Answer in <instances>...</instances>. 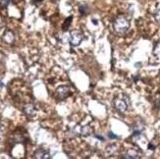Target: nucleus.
<instances>
[{
    "mask_svg": "<svg viewBox=\"0 0 160 159\" xmlns=\"http://www.w3.org/2000/svg\"><path fill=\"white\" fill-rule=\"evenodd\" d=\"M114 31L119 33V34H124L125 32H126L129 27H130V22L129 20L124 17V16H118L116 18V20L114 21Z\"/></svg>",
    "mask_w": 160,
    "mask_h": 159,
    "instance_id": "obj_1",
    "label": "nucleus"
},
{
    "mask_svg": "<svg viewBox=\"0 0 160 159\" xmlns=\"http://www.w3.org/2000/svg\"><path fill=\"white\" fill-rule=\"evenodd\" d=\"M114 105L118 111L125 112L130 105V99L126 94H123L121 97H116L114 99Z\"/></svg>",
    "mask_w": 160,
    "mask_h": 159,
    "instance_id": "obj_2",
    "label": "nucleus"
},
{
    "mask_svg": "<svg viewBox=\"0 0 160 159\" xmlns=\"http://www.w3.org/2000/svg\"><path fill=\"white\" fill-rule=\"evenodd\" d=\"M83 39V36L82 33L80 32L79 31H73L71 32L70 33V39H69V41H70V43L72 46H78L81 44V42L82 41Z\"/></svg>",
    "mask_w": 160,
    "mask_h": 159,
    "instance_id": "obj_3",
    "label": "nucleus"
},
{
    "mask_svg": "<svg viewBox=\"0 0 160 159\" xmlns=\"http://www.w3.org/2000/svg\"><path fill=\"white\" fill-rule=\"evenodd\" d=\"M55 94H56V97L59 100H63L65 99L67 96L69 95V88L65 86H61L59 87L56 92H55Z\"/></svg>",
    "mask_w": 160,
    "mask_h": 159,
    "instance_id": "obj_4",
    "label": "nucleus"
},
{
    "mask_svg": "<svg viewBox=\"0 0 160 159\" xmlns=\"http://www.w3.org/2000/svg\"><path fill=\"white\" fill-rule=\"evenodd\" d=\"M33 158H38V159H48L50 158V154L47 150L40 148L37 150L33 154Z\"/></svg>",
    "mask_w": 160,
    "mask_h": 159,
    "instance_id": "obj_5",
    "label": "nucleus"
},
{
    "mask_svg": "<svg viewBox=\"0 0 160 159\" xmlns=\"http://www.w3.org/2000/svg\"><path fill=\"white\" fill-rule=\"evenodd\" d=\"M14 39H15V36L11 31H7L4 34H3V40L6 43H12Z\"/></svg>",
    "mask_w": 160,
    "mask_h": 159,
    "instance_id": "obj_6",
    "label": "nucleus"
},
{
    "mask_svg": "<svg viewBox=\"0 0 160 159\" xmlns=\"http://www.w3.org/2000/svg\"><path fill=\"white\" fill-rule=\"evenodd\" d=\"M92 134V128L89 125H86L81 128V136L82 137H88Z\"/></svg>",
    "mask_w": 160,
    "mask_h": 159,
    "instance_id": "obj_7",
    "label": "nucleus"
},
{
    "mask_svg": "<svg viewBox=\"0 0 160 159\" xmlns=\"http://www.w3.org/2000/svg\"><path fill=\"white\" fill-rule=\"evenodd\" d=\"M138 156H140V154H138L136 150L131 149V150H128L126 153H124L122 155V158H140Z\"/></svg>",
    "mask_w": 160,
    "mask_h": 159,
    "instance_id": "obj_8",
    "label": "nucleus"
},
{
    "mask_svg": "<svg viewBox=\"0 0 160 159\" xmlns=\"http://www.w3.org/2000/svg\"><path fill=\"white\" fill-rule=\"evenodd\" d=\"M23 111H24V113H25L26 115H28V116H32V115L34 113V107H33L32 104H27V105L24 106Z\"/></svg>",
    "mask_w": 160,
    "mask_h": 159,
    "instance_id": "obj_9",
    "label": "nucleus"
},
{
    "mask_svg": "<svg viewBox=\"0 0 160 159\" xmlns=\"http://www.w3.org/2000/svg\"><path fill=\"white\" fill-rule=\"evenodd\" d=\"M9 3H10V0H0V6L3 7V8L8 6Z\"/></svg>",
    "mask_w": 160,
    "mask_h": 159,
    "instance_id": "obj_10",
    "label": "nucleus"
},
{
    "mask_svg": "<svg viewBox=\"0 0 160 159\" xmlns=\"http://www.w3.org/2000/svg\"><path fill=\"white\" fill-rule=\"evenodd\" d=\"M71 21H72V17L69 18V21H68V20H66V21H65V25L63 26V30H64V31H65V30H67L68 27H69V26H70V24H69V23H70Z\"/></svg>",
    "mask_w": 160,
    "mask_h": 159,
    "instance_id": "obj_11",
    "label": "nucleus"
},
{
    "mask_svg": "<svg viewBox=\"0 0 160 159\" xmlns=\"http://www.w3.org/2000/svg\"><path fill=\"white\" fill-rule=\"evenodd\" d=\"M155 20L160 24V9H158L155 13Z\"/></svg>",
    "mask_w": 160,
    "mask_h": 159,
    "instance_id": "obj_12",
    "label": "nucleus"
},
{
    "mask_svg": "<svg viewBox=\"0 0 160 159\" xmlns=\"http://www.w3.org/2000/svg\"><path fill=\"white\" fill-rule=\"evenodd\" d=\"M107 136H108L109 139H117V136L113 135V133H112V132H109V133L107 134Z\"/></svg>",
    "mask_w": 160,
    "mask_h": 159,
    "instance_id": "obj_13",
    "label": "nucleus"
},
{
    "mask_svg": "<svg viewBox=\"0 0 160 159\" xmlns=\"http://www.w3.org/2000/svg\"><path fill=\"white\" fill-rule=\"evenodd\" d=\"M94 137H96V139H98V140H101V141H104V137L102 136H98V135H94Z\"/></svg>",
    "mask_w": 160,
    "mask_h": 159,
    "instance_id": "obj_14",
    "label": "nucleus"
},
{
    "mask_svg": "<svg viewBox=\"0 0 160 159\" xmlns=\"http://www.w3.org/2000/svg\"><path fill=\"white\" fill-rule=\"evenodd\" d=\"M156 104H157V106H158V107H160V96H159V97L156 99Z\"/></svg>",
    "mask_w": 160,
    "mask_h": 159,
    "instance_id": "obj_15",
    "label": "nucleus"
},
{
    "mask_svg": "<svg viewBox=\"0 0 160 159\" xmlns=\"http://www.w3.org/2000/svg\"><path fill=\"white\" fill-rule=\"evenodd\" d=\"M4 85H3V82H1V81H0V87H3Z\"/></svg>",
    "mask_w": 160,
    "mask_h": 159,
    "instance_id": "obj_16",
    "label": "nucleus"
},
{
    "mask_svg": "<svg viewBox=\"0 0 160 159\" xmlns=\"http://www.w3.org/2000/svg\"><path fill=\"white\" fill-rule=\"evenodd\" d=\"M39 1H41V0H34V2H39Z\"/></svg>",
    "mask_w": 160,
    "mask_h": 159,
    "instance_id": "obj_17",
    "label": "nucleus"
},
{
    "mask_svg": "<svg viewBox=\"0 0 160 159\" xmlns=\"http://www.w3.org/2000/svg\"><path fill=\"white\" fill-rule=\"evenodd\" d=\"M0 130H1V129H0Z\"/></svg>",
    "mask_w": 160,
    "mask_h": 159,
    "instance_id": "obj_18",
    "label": "nucleus"
}]
</instances>
